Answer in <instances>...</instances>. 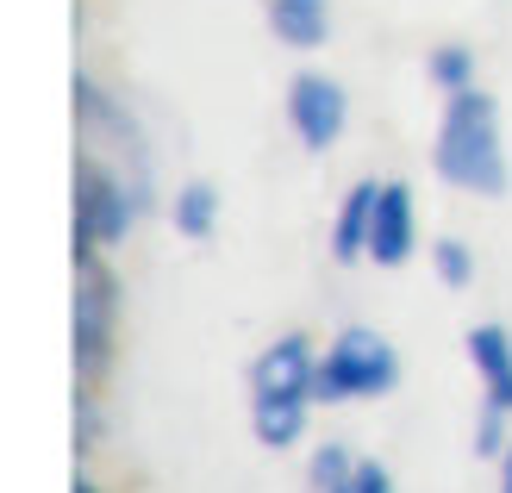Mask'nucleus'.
Masks as SVG:
<instances>
[{
  "mask_svg": "<svg viewBox=\"0 0 512 493\" xmlns=\"http://www.w3.org/2000/svg\"><path fill=\"white\" fill-rule=\"evenodd\" d=\"M169 225L182 231L188 244H207L219 231V188H213V181H182L175 200H169Z\"/></svg>",
  "mask_w": 512,
  "mask_h": 493,
  "instance_id": "f8f14e48",
  "label": "nucleus"
},
{
  "mask_svg": "<svg viewBox=\"0 0 512 493\" xmlns=\"http://www.w3.org/2000/svg\"><path fill=\"white\" fill-rule=\"evenodd\" d=\"M413 250H419V206H413V188H406V181H381V194H375V225H369V263L400 269V263H413Z\"/></svg>",
  "mask_w": 512,
  "mask_h": 493,
  "instance_id": "6e6552de",
  "label": "nucleus"
},
{
  "mask_svg": "<svg viewBox=\"0 0 512 493\" xmlns=\"http://www.w3.org/2000/svg\"><path fill=\"white\" fill-rule=\"evenodd\" d=\"M325 493H356V481H338V487H325Z\"/></svg>",
  "mask_w": 512,
  "mask_h": 493,
  "instance_id": "6ab92c4d",
  "label": "nucleus"
},
{
  "mask_svg": "<svg viewBox=\"0 0 512 493\" xmlns=\"http://www.w3.org/2000/svg\"><path fill=\"white\" fill-rule=\"evenodd\" d=\"M250 394H313L319 400V350L306 331H281L250 362Z\"/></svg>",
  "mask_w": 512,
  "mask_h": 493,
  "instance_id": "0eeeda50",
  "label": "nucleus"
},
{
  "mask_svg": "<svg viewBox=\"0 0 512 493\" xmlns=\"http://www.w3.org/2000/svg\"><path fill=\"white\" fill-rule=\"evenodd\" d=\"M69 493H100V487H94L88 475H75V487H69Z\"/></svg>",
  "mask_w": 512,
  "mask_h": 493,
  "instance_id": "a211bd4d",
  "label": "nucleus"
},
{
  "mask_svg": "<svg viewBox=\"0 0 512 493\" xmlns=\"http://www.w3.org/2000/svg\"><path fill=\"white\" fill-rule=\"evenodd\" d=\"M144 213H150V188L132 169H119L113 157H100V150H82V157H75V219H69L75 263L125 244V231H132Z\"/></svg>",
  "mask_w": 512,
  "mask_h": 493,
  "instance_id": "f03ea898",
  "label": "nucleus"
},
{
  "mask_svg": "<svg viewBox=\"0 0 512 493\" xmlns=\"http://www.w3.org/2000/svg\"><path fill=\"white\" fill-rule=\"evenodd\" d=\"M425 75H431L438 94H463V88H475V50L469 44H438L431 63H425Z\"/></svg>",
  "mask_w": 512,
  "mask_h": 493,
  "instance_id": "ddd939ff",
  "label": "nucleus"
},
{
  "mask_svg": "<svg viewBox=\"0 0 512 493\" xmlns=\"http://www.w3.org/2000/svg\"><path fill=\"white\" fill-rule=\"evenodd\" d=\"M288 125H294V138L306 150H331V144H338L344 125H350V94H344L338 75L300 69L288 82Z\"/></svg>",
  "mask_w": 512,
  "mask_h": 493,
  "instance_id": "423d86ee",
  "label": "nucleus"
},
{
  "mask_svg": "<svg viewBox=\"0 0 512 493\" xmlns=\"http://www.w3.org/2000/svg\"><path fill=\"white\" fill-rule=\"evenodd\" d=\"M269 32L288 50H319L331 38V0H269Z\"/></svg>",
  "mask_w": 512,
  "mask_h": 493,
  "instance_id": "9b49d317",
  "label": "nucleus"
},
{
  "mask_svg": "<svg viewBox=\"0 0 512 493\" xmlns=\"http://www.w3.org/2000/svg\"><path fill=\"white\" fill-rule=\"evenodd\" d=\"M313 394H250V431L263 450H294L313 419Z\"/></svg>",
  "mask_w": 512,
  "mask_h": 493,
  "instance_id": "1a4fd4ad",
  "label": "nucleus"
},
{
  "mask_svg": "<svg viewBox=\"0 0 512 493\" xmlns=\"http://www.w3.org/2000/svg\"><path fill=\"white\" fill-rule=\"evenodd\" d=\"M375 194L381 181H356L344 194L338 219H331V256L338 263H369V225H375Z\"/></svg>",
  "mask_w": 512,
  "mask_h": 493,
  "instance_id": "9d476101",
  "label": "nucleus"
},
{
  "mask_svg": "<svg viewBox=\"0 0 512 493\" xmlns=\"http://www.w3.org/2000/svg\"><path fill=\"white\" fill-rule=\"evenodd\" d=\"M494 462H500V493H512V437H506V450Z\"/></svg>",
  "mask_w": 512,
  "mask_h": 493,
  "instance_id": "f3484780",
  "label": "nucleus"
},
{
  "mask_svg": "<svg viewBox=\"0 0 512 493\" xmlns=\"http://www.w3.org/2000/svg\"><path fill=\"white\" fill-rule=\"evenodd\" d=\"M463 350H469V369H475V387H481L475 456L488 462V456L506 450V437H512V331L494 325V319H481V325H469Z\"/></svg>",
  "mask_w": 512,
  "mask_h": 493,
  "instance_id": "39448f33",
  "label": "nucleus"
},
{
  "mask_svg": "<svg viewBox=\"0 0 512 493\" xmlns=\"http://www.w3.org/2000/svg\"><path fill=\"white\" fill-rule=\"evenodd\" d=\"M400 387V350L369 325H344L319 350V406H356Z\"/></svg>",
  "mask_w": 512,
  "mask_h": 493,
  "instance_id": "20e7f679",
  "label": "nucleus"
},
{
  "mask_svg": "<svg viewBox=\"0 0 512 493\" xmlns=\"http://www.w3.org/2000/svg\"><path fill=\"white\" fill-rule=\"evenodd\" d=\"M356 493H394V475L388 469H381V462H356Z\"/></svg>",
  "mask_w": 512,
  "mask_h": 493,
  "instance_id": "dca6fc26",
  "label": "nucleus"
},
{
  "mask_svg": "<svg viewBox=\"0 0 512 493\" xmlns=\"http://www.w3.org/2000/svg\"><path fill=\"white\" fill-rule=\"evenodd\" d=\"M431 169H438V181H450L456 194H475V200H500L512 188V157H506L494 94H481V88L444 94L438 132H431Z\"/></svg>",
  "mask_w": 512,
  "mask_h": 493,
  "instance_id": "f257e3e1",
  "label": "nucleus"
},
{
  "mask_svg": "<svg viewBox=\"0 0 512 493\" xmlns=\"http://www.w3.org/2000/svg\"><path fill=\"white\" fill-rule=\"evenodd\" d=\"M113 350H119V275L107 269V256H88V263H75V313H69V356L82 394L107 381Z\"/></svg>",
  "mask_w": 512,
  "mask_h": 493,
  "instance_id": "7ed1b4c3",
  "label": "nucleus"
},
{
  "mask_svg": "<svg viewBox=\"0 0 512 493\" xmlns=\"http://www.w3.org/2000/svg\"><path fill=\"white\" fill-rule=\"evenodd\" d=\"M350 475H356V456H350L344 444H319L313 462H306V481H313V493L338 487V481H350Z\"/></svg>",
  "mask_w": 512,
  "mask_h": 493,
  "instance_id": "2eb2a0df",
  "label": "nucleus"
},
{
  "mask_svg": "<svg viewBox=\"0 0 512 493\" xmlns=\"http://www.w3.org/2000/svg\"><path fill=\"white\" fill-rule=\"evenodd\" d=\"M431 275H438L444 288H469L475 281V250L463 238H438L431 244Z\"/></svg>",
  "mask_w": 512,
  "mask_h": 493,
  "instance_id": "4468645a",
  "label": "nucleus"
}]
</instances>
